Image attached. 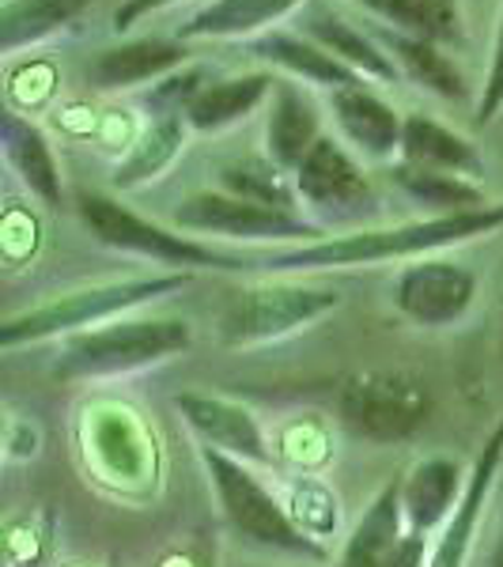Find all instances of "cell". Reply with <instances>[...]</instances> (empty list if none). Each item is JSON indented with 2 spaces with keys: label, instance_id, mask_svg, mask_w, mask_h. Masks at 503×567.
<instances>
[{
  "label": "cell",
  "instance_id": "1",
  "mask_svg": "<svg viewBox=\"0 0 503 567\" xmlns=\"http://www.w3.org/2000/svg\"><path fill=\"white\" fill-rule=\"evenodd\" d=\"M503 231V200L473 213H451L432 219H413L398 227H374V231L341 235V239H318L296 250L273 254L261 265L273 272H304V269H345V265H379L398 258H424L432 250L454 243H470L481 235Z\"/></svg>",
  "mask_w": 503,
  "mask_h": 567
},
{
  "label": "cell",
  "instance_id": "2",
  "mask_svg": "<svg viewBox=\"0 0 503 567\" xmlns=\"http://www.w3.org/2000/svg\"><path fill=\"white\" fill-rule=\"evenodd\" d=\"M194 333L178 318H114V322L80 329L61 337V352L53 360L58 379H117L152 363L186 352Z\"/></svg>",
  "mask_w": 503,
  "mask_h": 567
},
{
  "label": "cell",
  "instance_id": "3",
  "mask_svg": "<svg viewBox=\"0 0 503 567\" xmlns=\"http://www.w3.org/2000/svg\"><path fill=\"white\" fill-rule=\"evenodd\" d=\"M189 272H160V277H136V280H114L95 284V288H80L69 296L45 299V303L12 315L0 326V344L4 349H20V344L50 341V337H72L80 329L103 326L122 318L125 310L148 303V299L171 296V291L186 288Z\"/></svg>",
  "mask_w": 503,
  "mask_h": 567
},
{
  "label": "cell",
  "instance_id": "4",
  "mask_svg": "<svg viewBox=\"0 0 503 567\" xmlns=\"http://www.w3.org/2000/svg\"><path fill=\"white\" fill-rule=\"evenodd\" d=\"M201 462L216 488L224 523L243 537L246 545L273 548V553L307 556V560H322L326 548L296 523V515L285 511V503L273 496L265 484L254 477L250 465L239 458H227L219 451L201 446Z\"/></svg>",
  "mask_w": 503,
  "mask_h": 567
},
{
  "label": "cell",
  "instance_id": "5",
  "mask_svg": "<svg viewBox=\"0 0 503 567\" xmlns=\"http://www.w3.org/2000/svg\"><path fill=\"white\" fill-rule=\"evenodd\" d=\"M341 307V291L307 288V284H254L227 303L219 318V337L232 349L280 341L288 333L315 326L329 310Z\"/></svg>",
  "mask_w": 503,
  "mask_h": 567
},
{
  "label": "cell",
  "instance_id": "6",
  "mask_svg": "<svg viewBox=\"0 0 503 567\" xmlns=\"http://www.w3.org/2000/svg\"><path fill=\"white\" fill-rule=\"evenodd\" d=\"M80 219L99 243L110 250L133 254V258H148L155 265H213V269H243L246 261L227 258V254L213 250V246L189 239V235H175L167 227L152 224V219L130 213L125 205L110 200L103 194H84L80 197Z\"/></svg>",
  "mask_w": 503,
  "mask_h": 567
},
{
  "label": "cell",
  "instance_id": "7",
  "mask_svg": "<svg viewBox=\"0 0 503 567\" xmlns=\"http://www.w3.org/2000/svg\"><path fill=\"white\" fill-rule=\"evenodd\" d=\"M341 420L368 443H401L428 420V390L413 374L368 371L337 393Z\"/></svg>",
  "mask_w": 503,
  "mask_h": 567
},
{
  "label": "cell",
  "instance_id": "8",
  "mask_svg": "<svg viewBox=\"0 0 503 567\" xmlns=\"http://www.w3.org/2000/svg\"><path fill=\"white\" fill-rule=\"evenodd\" d=\"M175 227L178 231L219 235V239L246 243H318V227L307 224L304 216L239 194H227V189L189 194L175 208Z\"/></svg>",
  "mask_w": 503,
  "mask_h": 567
},
{
  "label": "cell",
  "instance_id": "9",
  "mask_svg": "<svg viewBox=\"0 0 503 567\" xmlns=\"http://www.w3.org/2000/svg\"><path fill=\"white\" fill-rule=\"evenodd\" d=\"M478 296V277L465 265L446 258H420L398 277L394 303L409 322L443 329L465 318Z\"/></svg>",
  "mask_w": 503,
  "mask_h": 567
},
{
  "label": "cell",
  "instance_id": "10",
  "mask_svg": "<svg viewBox=\"0 0 503 567\" xmlns=\"http://www.w3.org/2000/svg\"><path fill=\"white\" fill-rule=\"evenodd\" d=\"M175 409L189 424V432H194L208 451H219V454H227V458H239L246 465L273 462L269 439H265L258 416L246 405H239V401L189 390V393H178Z\"/></svg>",
  "mask_w": 503,
  "mask_h": 567
},
{
  "label": "cell",
  "instance_id": "11",
  "mask_svg": "<svg viewBox=\"0 0 503 567\" xmlns=\"http://www.w3.org/2000/svg\"><path fill=\"white\" fill-rule=\"evenodd\" d=\"M500 465H503V416L496 420L492 435L484 439L478 462H473L470 477H465V492H462L459 507L446 518V526L439 529V542L432 548L428 567H465L473 537H478V526H481V515H484V507H489L492 488H496Z\"/></svg>",
  "mask_w": 503,
  "mask_h": 567
},
{
  "label": "cell",
  "instance_id": "12",
  "mask_svg": "<svg viewBox=\"0 0 503 567\" xmlns=\"http://www.w3.org/2000/svg\"><path fill=\"white\" fill-rule=\"evenodd\" d=\"M296 194L310 208H329V213H356L371 205V182L360 171V163L337 141H322L307 152V159L296 171Z\"/></svg>",
  "mask_w": 503,
  "mask_h": 567
},
{
  "label": "cell",
  "instance_id": "13",
  "mask_svg": "<svg viewBox=\"0 0 503 567\" xmlns=\"http://www.w3.org/2000/svg\"><path fill=\"white\" fill-rule=\"evenodd\" d=\"M465 492L462 465L454 458H424L401 481V511H406V526L413 534H432L446 526Z\"/></svg>",
  "mask_w": 503,
  "mask_h": 567
},
{
  "label": "cell",
  "instance_id": "14",
  "mask_svg": "<svg viewBox=\"0 0 503 567\" xmlns=\"http://www.w3.org/2000/svg\"><path fill=\"white\" fill-rule=\"evenodd\" d=\"M333 114L345 136L371 159H390L401 155V133H406V117L390 103H382L374 91L363 84H349L333 91Z\"/></svg>",
  "mask_w": 503,
  "mask_h": 567
},
{
  "label": "cell",
  "instance_id": "15",
  "mask_svg": "<svg viewBox=\"0 0 503 567\" xmlns=\"http://www.w3.org/2000/svg\"><path fill=\"white\" fill-rule=\"evenodd\" d=\"M0 141H4V155H8V163H12V171L45 208L65 205L61 167H58V159H53V148L39 125L27 122L16 110H4V117H0Z\"/></svg>",
  "mask_w": 503,
  "mask_h": 567
},
{
  "label": "cell",
  "instance_id": "16",
  "mask_svg": "<svg viewBox=\"0 0 503 567\" xmlns=\"http://www.w3.org/2000/svg\"><path fill=\"white\" fill-rule=\"evenodd\" d=\"M322 141L318 133V110L315 103L288 80L273 84V110L269 125H265V144H269V159L277 163L285 175H296L307 152Z\"/></svg>",
  "mask_w": 503,
  "mask_h": 567
},
{
  "label": "cell",
  "instance_id": "17",
  "mask_svg": "<svg viewBox=\"0 0 503 567\" xmlns=\"http://www.w3.org/2000/svg\"><path fill=\"white\" fill-rule=\"evenodd\" d=\"M186 65V45L171 39H136L114 50H103L88 65V76L95 87L117 91V87H136L148 84L155 76H167L171 69Z\"/></svg>",
  "mask_w": 503,
  "mask_h": 567
},
{
  "label": "cell",
  "instance_id": "18",
  "mask_svg": "<svg viewBox=\"0 0 503 567\" xmlns=\"http://www.w3.org/2000/svg\"><path fill=\"white\" fill-rule=\"evenodd\" d=\"M406 534L409 526H406V511H401V484H387L368 503L360 523L352 526L341 553V567H387Z\"/></svg>",
  "mask_w": 503,
  "mask_h": 567
},
{
  "label": "cell",
  "instance_id": "19",
  "mask_svg": "<svg viewBox=\"0 0 503 567\" xmlns=\"http://www.w3.org/2000/svg\"><path fill=\"white\" fill-rule=\"evenodd\" d=\"M401 163H413V167H428V171H446V175H462V178H478L484 171L478 148H473L465 136H459L454 130H446V125H439L424 114L406 117Z\"/></svg>",
  "mask_w": 503,
  "mask_h": 567
},
{
  "label": "cell",
  "instance_id": "20",
  "mask_svg": "<svg viewBox=\"0 0 503 567\" xmlns=\"http://www.w3.org/2000/svg\"><path fill=\"white\" fill-rule=\"evenodd\" d=\"M273 84H277V80H273L269 72H243V76L213 80V84H205L189 99L182 117L189 122V130H201V133L227 130V125H235L239 117L250 114V110L273 91Z\"/></svg>",
  "mask_w": 503,
  "mask_h": 567
},
{
  "label": "cell",
  "instance_id": "21",
  "mask_svg": "<svg viewBox=\"0 0 503 567\" xmlns=\"http://www.w3.org/2000/svg\"><path fill=\"white\" fill-rule=\"evenodd\" d=\"M186 125L178 114H160L144 125V133L133 141L130 155L117 163L114 171V189H136L144 182L160 178L171 163L178 159L182 148H186Z\"/></svg>",
  "mask_w": 503,
  "mask_h": 567
},
{
  "label": "cell",
  "instance_id": "22",
  "mask_svg": "<svg viewBox=\"0 0 503 567\" xmlns=\"http://www.w3.org/2000/svg\"><path fill=\"white\" fill-rule=\"evenodd\" d=\"M296 4L299 0H213L194 20L178 27V39H243L285 20Z\"/></svg>",
  "mask_w": 503,
  "mask_h": 567
},
{
  "label": "cell",
  "instance_id": "23",
  "mask_svg": "<svg viewBox=\"0 0 503 567\" xmlns=\"http://www.w3.org/2000/svg\"><path fill=\"white\" fill-rule=\"evenodd\" d=\"M254 53L269 58L273 65L288 69L291 76H304L310 84H326V87H349V84H360V72H352L349 65L326 53L318 42L310 39H299V34H285V31H273L265 34L261 42H254Z\"/></svg>",
  "mask_w": 503,
  "mask_h": 567
},
{
  "label": "cell",
  "instance_id": "24",
  "mask_svg": "<svg viewBox=\"0 0 503 567\" xmlns=\"http://www.w3.org/2000/svg\"><path fill=\"white\" fill-rule=\"evenodd\" d=\"M379 20L394 23L398 34L424 42H454L462 34L459 0H356Z\"/></svg>",
  "mask_w": 503,
  "mask_h": 567
},
{
  "label": "cell",
  "instance_id": "25",
  "mask_svg": "<svg viewBox=\"0 0 503 567\" xmlns=\"http://www.w3.org/2000/svg\"><path fill=\"white\" fill-rule=\"evenodd\" d=\"M91 0H4L0 8V50L16 53L20 45L42 42L76 20Z\"/></svg>",
  "mask_w": 503,
  "mask_h": 567
},
{
  "label": "cell",
  "instance_id": "26",
  "mask_svg": "<svg viewBox=\"0 0 503 567\" xmlns=\"http://www.w3.org/2000/svg\"><path fill=\"white\" fill-rule=\"evenodd\" d=\"M307 34H310V42H318L326 53H333V58L341 61V65H349L352 72H363V76H374V80H387V84L398 76L394 61H390L371 39H363L356 27L337 20V16H326V12L310 16Z\"/></svg>",
  "mask_w": 503,
  "mask_h": 567
},
{
  "label": "cell",
  "instance_id": "27",
  "mask_svg": "<svg viewBox=\"0 0 503 567\" xmlns=\"http://www.w3.org/2000/svg\"><path fill=\"white\" fill-rule=\"evenodd\" d=\"M394 182L406 189L409 197L420 200V205H432L439 208V216H451V213H473V208H484L489 200L473 178L462 175H446V171H428V167H413V163H394Z\"/></svg>",
  "mask_w": 503,
  "mask_h": 567
},
{
  "label": "cell",
  "instance_id": "28",
  "mask_svg": "<svg viewBox=\"0 0 503 567\" xmlns=\"http://www.w3.org/2000/svg\"><path fill=\"white\" fill-rule=\"evenodd\" d=\"M387 42L413 84L435 91V95H443V99H465V76L454 69V61L446 58L435 42L409 39V34H398V31L387 34Z\"/></svg>",
  "mask_w": 503,
  "mask_h": 567
},
{
  "label": "cell",
  "instance_id": "29",
  "mask_svg": "<svg viewBox=\"0 0 503 567\" xmlns=\"http://www.w3.org/2000/svg\"><path fill=\"white\" fill-rule=\"evenodd\" d=\"M224 189L227 194H239L250 200H261V205L285 208L291 213V189L285 186V171L273 159H246L235 163V167H224Z\"/></svg>",
  "mask_w": 503,
  "mask_h": 567
},
{
  "label": "cell",
  "instance_id": "30",
  "mask_svg": "<svg viewBox=\"0 0 503 567\" xmlns=\"http://www.w3.org/2000/svg\"><path fill=\"white\" fill-rule=\"evenodd\" d=\"M500 106H503V16H500L496 50H492V69H489V80H484V95H481L478 117H481V122H492Z\"/></svg>",
  "mask_w": 503,
  "mask_h": 567
},
{
  "label": "cell",
  "instance_id": "31",
  "mask_svg": "<svg viewBox=\"0 0 503 567\" xmlns=\"http://www.w3.org/2000/svg\"><path fill=\"white\" fill-rule=\"evenodd\" d=\"M428 560H432V553H428V534H413V529H409L387 567H428Z\"/></svg>",
  "mask_w": 503,
  "mask_h": 567
},
{
  "label": "cell",
  "instance_id": "32",
  "mask_svg": "<svg viewBox=\"0 0 503 567\" xmlns=\"http://www.w3.org/2000/svg\"><path fill=\"white\" fill-rule=\"evenodd\" d=\"M167 4H175V0H125L114 12V27L125 31V27H133L136 20H144L148 12H160V8H167Z\"/></svg>",
  "mask_w": 503,
  "mask_h": 567
},
{
  "label": "cell",
  "instance_id": "33",
  "mask_svg": "<svg viewBox=\"0 0 503 567\" xmlns=\"http://www.w3.org/2000/svg\"><path fill=\"white\" fill-rule=\"evenodd\" d=\"M496 567H503V545H500V553H496Z\"/></svg>",
  "mask_w": 503,
  "mask_h": 567
},
{
  "label": "cell",
  "instance_id": "34",
  "mask_svg": "<svg viewBox=\"0 0 503 567\" xmlns=\"http://www.w3.org/2000/svg\"><path fill=\"white\" fill-rule=\"evenodd\" d=\"M500 352H503V337H500Z\"/></svg>",
  "mask_w": 503,
  "mask_h": 567
}]
</instances>
